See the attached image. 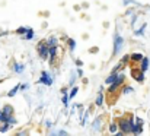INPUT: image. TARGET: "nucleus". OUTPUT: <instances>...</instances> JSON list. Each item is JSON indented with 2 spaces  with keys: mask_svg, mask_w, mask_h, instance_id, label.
<instances>
[{
  "mask_svg": "<svg viewBox=\"0 0 150 136\" xmlns=\"http://www.w3.org/2000/svg\"><path fill=\"white\" fill-rule=\"evenodd\" d=\"M133 119H121L118 123V127L121 129L122 133H131V125H133Z\"/></svg>",
  "mask_w": 150,
  "mask_h": 136,
  "instance_id": "f257e3e1",
  "label": "nucleus"
},
{
  "mask_svg": "<svg viewBox=\"0 0 150 136\" xmlns=\"http://www.w3.org/2000/svg\"><path fill=\"white\" fill-rule=\"evenodd\" d=\"M124 81H125V73H120V75H117V79H115L112 84H109L111 87H109L108 92H109V94L115 92V89H117V88H120V87L122 85V82H124Z\"/></svg>",
  "mask_w": 150,
  "mask_h": 136,
  "instance_id": "f03ea898",
  "label": "nucleus"
},
{
  "mask_svg": "<svg viewBox=\"0 0 150 136\" xmlns=\"http://www.w3.org/2000/svg\"><path fill=\"white\" fill-rule=\"evenodd\" d=\"M122 45H124V38L120 37L118 34H115V37H114V51H112V54L117 56V54L121 51Z\"/></svg>",
  "mask_w": 150,
  "mask_h": 136,
  "instance_id": "7ed1b4c3",
  "label": "nucleus"
},
{
  "mask_svg": "<svg viewBox=\"0 0 150 136\" xmlns=\"http://www.w3.org/2000/svg\"><path fill=\"white\" fill-rule=\"evenodd\" d=\"M40 84H44V85H47V87H51L52 85V78L50 76V73L48 72H41V78H40V81H38Z\"/></svg>",
  "mask_w": 150,
  "mask_h": 136,
  "instance_id": "20e7f679",
  "label": "nucleus"
},
{
  "mask_svg": "<svg viewBox=\"0 0 150 136\" xmlns=\"http://www.w3.org/2000/svg\"><path fill=\"white\" fill-rule=\"evenodd\" d=\"M38 51H40V57H41L42 60H47V57H48V47H47L45 43H40Z\"/></svg>",
  "mask_w": 150,
  "mask_h": 136,
  "instance_id": "39448f33",
  "label": "nucleus"
},
{
  "mask_svg": "<svg viewBox=\"0 0 150 136\" xmlns=\"http://www.w3.org/2000/svg\"><path fill=\"white\" fill-rule=\"evenodd\" d=\"M131 75H133V78L137 79V82H140V84L144 81V72H142V70H133Z\"/></svg>",
  "mask_w": 150,
  "mask_h": 136,
  "instance_id": "423d86ee",
  "label": "nucleus"
},
{
  "mask_svg": "<svg viewBox=\"0 0 150 136\" xmlns=\"http://www.w3.org/2000/svg\"><path fill=\"white\" fill-rule=\"evenodd\" d=\"M48 56H50V63L52 64L54 60H55V57H57V45L48 47Z\"/></svg>",
  "mask_w": 150,
  "mask_h": 136,
  "instance_id": "0eeeda50",
  "label": "nucleus"
},
{
  "mask_svg": "<svg viewBox=\"0 0 150 136\" xmlns=\"http://www.w3.org/2000/svg\"><path fill=\"white\" fill-rule=\"evenodd\" d=\"M143 125H140V123H133L131 125V133H134V135H140L142 132H143V127H142Z\"/></svg>",
  "mask_w": 150,
  "mask_h": 136,
  "instance_id": "6e6552de",
  "label": "nucleus"
},
{
  "mask_svg": "<svg viewBox=\"0 0 150 136\" xmlns=\"http://www.w3.org/2000/svg\"><path fill=\"white\" fill-rule=\"evenodd\" d=\"M1 113H3L4 119H6V117H10V116H13V107H12V105H4L3 110H1Z\"/></svg>",
  "mask_w": 150,
  "mask_h": 136,
  "instance_id": "1a4fd4ad",
  "label": "nucleus"
},
{
  "mask_svg": "<svg viewBox=\"0 0 150 136\" xmlns=\"http://www.w3.org/2000/svg\"><path fill=\"white\" fill-rule=\"evenodd\" d=\"M140 62H142V64H140V70H142V72H146V70L149 69V63H150L149 59L143 56V59H142Z\"/></svg>",
  "mask_w": 150,
  "mask_h": 136,
  "instance_id": "9d476101",
  "label": "nucleus"
},
{
  "mask_svg": "<svg viewBox=\"0 0 150 136\" xmlns=\"http://www.w3.org/2000/svg\"><path fill=\"white\" fill-rule=\"evenodd\" d=\"M102 123H103V119L100 116H98L95 119V122H93V130H99L100 127H102Z\"/></svg>",
  "mask_w": 150,
  "mask_h": 136,
  "instance_id": "9b49d317",
  "label": "nucleus"
},
{
  "mask_svg": "<svg viewBox=\"0 0 150 136\" xmlns=\"http://www.w3.org/2000/svg\"><path fill=\"white\" fill-rule=\"evenodd\" d=\"M45 44H47V47H54V45L58 44V40H57L55 37H50V38L45 41Z\"/></svg>",
  "mask_w": 150,
  "mask_h": 136,
  "instance_id": "f8f14e48",
  "label": "nucleus"
},
{
  "mask_svg": "<svg viewBox=\"0 0 150 136\" xmlns=\"http://www.w3.org/2000/svg\"><path fill=\"white\" fill-rule=\"evenodd\" d=\"M34 35H35V34H34V29H32V28H31V29L28 28V29H26V34H23V40H32Z\"/></svg>",
  "mask_w": 150,
  "mask_h": 136,
  "instance_id": "ddd939ff",
  "label": "nucleus"
},
{
  "mask_svg": "<svg viewBox=\"0 0 150 136\" xmlns=\"http://www.w3.org/2000/svg\"><path fill=\"white\" fill-rule=\"evenodd\" d=\"M130 59H131L133 62H140V60L143 59V54H142V53H133V54H130Z\"/></svg>",
  "mask_w": 150,
  "mask_h": 136,
  "instance_id": "4468645a",
  "label": "nucleus"
},
{
  "mask_svg": "<svg viewBox=\"0 0 150 136\" xmlns=\"http://www.w3.org/2000/svg\"><path fill=\"white\" fill-rule=\"evenodd\" d=\"M115 79H117V73L111 72V75H109V76H108V78L105 79V84H108V85H109V84H112V82H114Z\"/></svg>",
  "mask_w": 150,
  "mask_h": 136,
  "instance_id": "2eb2a0df",
  "label": "nucleus"
},
{
  "mask_svg": "<svg viewBox=\"0 0 150 136\" xmlns=\"http://www.w3.org/2000/svg\"><path fill=\"white\" fill-rule=\"evenodd\" d=\"M67 44H69L70 51H74V48H76V41H74L73 38H67Z\"/></svg>",
  "mask_w": 150,
  "mask_h": 136,
  "instance_id": "dca6fc26",
  "label": "nucleus"
},
{
  "mask_svg": "<svg viewBox=\"0 0 150 136\" xmlns=\"http://www.w3.org/2000/svg\"><path fill=\"white\" fill-rule=\"evenodd\" d=\"M13 70H15L16 73H22V72H23V64L15 63V66H13Z\"/></svg>",
  "mask_w": 150,
  "mask_h": 136,
  "instance_id": "f3484780",
  "label": "nucleus"
},
{
  "mask_svg": "<svg viewBox=\"0 0 150 136\" xmlns=\"http://www.w3.org/2000/svg\"><path fill=\"white\" fill-rule=\"evenodd\" d=\"M95 104H96L98 107H100V105L103 104V94H102V92L98 94V97H96V102H95Z\"/></svg>",
  "mask_w": 150,
  "mask_h": 136,
  "instance_id": "a211bd4d",
  "label": "nucleus"
},
{
  "mask_svg": "<svg viewBox=\"0 0 150 136\" xmlns=\"http://www.w3.org/2000/svg\"><path fill=\"white\" fill-rule=\"evenodd\" d=\"M9 127H10V125H9L7 122H3V125L0 126V132H1V133H4V132H7V130H9Z\"/></svg>",
  "mask_w": 150,
  "mask_h": 136,
  "instance_id": "6ab92c4d",
  "label": "nucleus"
},
{
  "mask_svg": "<svg viewBox=\"0 0 150 136\" xmlns=\"http://www.w3.org/2000/svg\"><path fill=\"white\" fill-rule=\"evenodd\" d=\"M18 91H19V85H16V87H13L12 89L9 91V92H7V97H15Z\"/></svg>",
  "mask_w": 150,
  "mask_h": 136,
  "instance_id": "aec40b11",
  "label": "nucleus"
},
{
  "mask_svg": "<svg viewBox=\"0 0 150 136\" xmlns=\"http://www.w3.org/2000/svg\"><path fill=\"white\" fill-rule=\"evenodd\" d=\"M69 95H67V92H63V104H64V107L67 108L69 107Z\"/></svg>",
  "mask_w": 150,
  "mask_h": 136,
  "instance_id": "412c9836",
  "label": "nucleus"
},
{
  "mask_svg": "<svg viewBox=\"0 0 150 136\" xmlns=\"http://www.w3.org/2000/svg\"><path fill=\"white\" fill-rule=\"evenodd\" d=\"M133 88H131V87H124V88H122V89H121V92H122V94H124V95H127V94H131V92H133Z\"/></svg>",
  "mask_w": 150,
  "mask_h": 136,
  "instance_id": "4be33fe9",
  "label": "nucleus"
},
{
  "mask_svg": "<svg viewBox=\"0 0 150 136\" xmlns=\"http://www.w3.org/2000/svg\"><path fill=\"white\" fill-rule=\"evenodd\" d=\"M117 129H118V125H117V123H111V125H109V132H111V133H115Z\"/></svg>",
  "mask_w": 150,
  "mask_h": 136,
  "instance_id": "5701e85b",
  "label": "nucleus"
},
{
  "mask_svg": "<svg viewBox=\"0 0 150 136\" xmlns=\"http://www.w3.org/2000/svg\"><path fill=\"white\" fill-rule=\"evenodd\" d=\"M77 91H79V88H77V87H73V88H71V91H70L69 98H74V97H76V94H77Z\"/></svg>",
  "mask_w": 150,
  "mask_h": 136,
  "instance_id": "b1692460",
  "label": "nucleus"
},
{
  "mask_svg": "<svg viewBox=\"0 0 150 136\" xmlns=\"http://www.w3.org/2000/svg\"><path fill=\"white\" fill-rule=\"evenodd\" d=\"M26 29H28V28H25V26H21V28H18V29H16V32H18L19 35H23V34L26 32Z\"/></svg>",
  "mask_w": 150,
  "mask_h": 136,
  "instance_id": "393cba45",
  "label": "nucleus"
},
{
  "mask_svg": "<svg viewBox=\"0 0 150 136\" xmlns=\"http://www.w3.org/2000/svg\"><path fill=\"white\" fill-rule=\"evenodd\" d=\"M144 28H146V24H144V25H143V26H142L139 31H136V35H143V32H144Z\"/></svg>",
  "mask_w": 150,
  "mask_h": 136,
  "instance_id": "a878e982",
  "label": "nucleus"
},
{
  "mask_svg": "<svg viewBox=\"0 0 150 136\" xmlns=\"http://www.w3.org/2000/svg\"><path fill=\"white\" fill-rule=\"evenodd\" d=\"M28 88H29V85H28V84H23V85H19V89H22V91L28 89Z\"/></svg>",
  "mask_w": 150,
  "mask_h": 136,
  "instance_id": "bb28decb",
  "label": "nucleus"
},
{
  "mask_svg": "<svg viewBox=\"0 0 150 136\" xmlns=\"http://www.w3.org/2000/svg\"><path fill=\"white\" fill-rule=\"evenodd\" d=\"M4 122V116H3V113L0 111V123H3Z\"/></svg>",
  "mask_w": 150,
  "mask_h": 136,
  "instance_id": "cd10ccee",
  "label": "nucleus"
},
{
  "mask_svg": "<svg viewBox=\"0 0 150 136\" xmlns=\"http://www.w3.org/2000/svg\"><path fill=\"white\" fill-rule=\"evenodd\" d=\"M77 75H79V76H82V75H83V72H82V69H77Z\"/></svg>",
  "mask_w": 150,
  "mask_h": 136,
  "instance_id": "c85d7f7f",
  "label": "nucleus"
},
{
  "mask_svg": "<svg viewBox=\"0 0 150 136\" xmlns=\"http://www.w3.org/2000/svg\"><path fill=\"white\" fill-rule=\"evenodd\" d=\"M58 135H67V132H66V130H60Z\"/></svg>",
  "mask_w": 150,
  "mask_h": 136,
  "instance_id": "c756f323",
  "label": "nucleus"
},
{
  "mask_svg": "<svg viewBox=\"0 0 150 136\" xmlns=\"http://www.w3.org/2000/svg\"><path fill=\"white\" fill-rule=\"evenodd\" d=\"M76 64H77V66H82V64H83V63H82V62H80V60H76Z\"/></svg>",
  "mask_w": 150,
  "mask_h": 136,
  "instance_id": "7c9ffc66",
  "label": "nucleus"
}]
</instances>
